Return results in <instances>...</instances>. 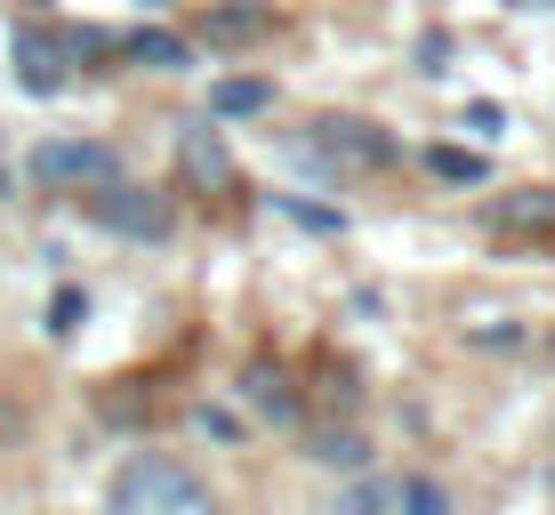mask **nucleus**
Listing matches in <instances>:
<instances>
[{
    "mask_svg": "<svg viewBox=\"0 0 555 515\" xmlns=\"http://www.w3.org/2000/svg\"><path fill=\"white\" fill-rule=\"evenodd\" d=\"M105 515H218V500H209V484H202V475H185L178 460L138 451V460L113 475Z\"/></svg>",
    "mask_w": 555,
    "mask_h": 515,
    "instance_id": "obj_1",
    "label": "nucleus"
},
{
    "mask_svg": "<svg viewBox=\"0 0 555 515\" xmlns=\"http://www.w3.org/2000/svg\"><path fill=\"white\" fill-rule=\"evenodd\" d=\"M33 185H49V194H105V185H121V154L98 138H49V145H33Z\"/></svg>",
    "mask_w": 555,
    "mask_h": 515,
    "instance_id": "obj_2",
    "label": "nucleus"
},
{
    "mask_svg": "<svg viewBox=\"0 0 555 515\" xmlns=\"http://www.w3.org/2000/svg\"><path fill=\"white\" fill-rule=\"evenodd\" d=\"M89 218H98L105 234L162 242L169 234V194H153V185H105V194H89Z\"/></svg>",
    "mask_w": 555,
    "mask_h": 515,
    "instance_id": "obj_3",
    "label": "nucleus"
},
{
    "mask_svg": "<svg viewBox=\"0 0 555 515\" xmlns=\"http://www.w3.org/2000/svg\"><path fill=\"white\" fill-rule=\"evenodd\" d=\"M9 56H16V81H25L33 98H56V89L73 81V49H65V33H41V25H16V41H9Z\"/></svg>",
    "mask_w": 555,
    "mask_h": 515,
    "instance_id": "obj_4",
    "label": "nucleus"
},
{
    "mask_svg": "<svg viewBox=\"0 0 555 515\" xmlns=\"http://www.w3.org/2000/svg\"><path fill=\"white\" fill-rule=\"evenodd\" d=\"M314 145L331 162H347V169H387L395 162V138L378 121H354V113H331V121H314Z\"/></svg>",
    "mask_w": 555,
    "mask_h": 515,
    "instance_id": "obj_5",
    "label": "nucleus"
},
{
    "mask_svg": "<svg viewBox=\"0 0 555 515\" xmlns=\"http://www.w3.org/2000/svg\"><path fill=\"white\" fill-rule=\"evenodd\" d=\"M178 162H185V178H194L202 194H225V185H234V162H225V138H218L209 121L178 129Z\"/></svg>",
    "mask_w": 555,
    "mask_h": 515,
    "instance_id": "obj_6",
    "label": "nucleus"
},
{
    "mask_svg": "<svg viewBox=\"0 0 555 515\" xmlns=\"http://www.w3.org/2000/svg\"><path fill=\"white\" fill-rule=\"evenodd\" d=\"M491 234H555V185L500 194V202H491Z\"/></svg>",
    "mask_w": 555,
    "mask_h": 515,
    "instance_id": "obj_7",
    "label": "nucleus"
},
{
    "mask_svg": "<svg viewBox=\"0 0 555 515\" xmlns=\"http://www.w3.org/2000/svg\"><path fill=\"white\" fill-rule=\"evenodd\" d=\"M266 105H274V81H258V73H225V81L209 89V113H218V121H250Z\"/></svg>",
    "mask_w": 555,
    "mask_h": 515,
    "instance_id": "obj_8",
    "label": "nucleus"
},
{
    "mask_svg": "<svg viewBox=\"0 0 555 515\" xmlns=\"http://www.w3.org/2000/svg\"><path fill=\"white\" fill-rule=\"evenodd\" d=\"M121 56H138V65H153V73H178L185 65V41H178V33H162V25H145V33H129V41H121Z\"/></svg>",
    "mask_w": 555,
    "mask_h": 515,
    "instance_id": "obj_9",
    "label": "nucleus"
},
{
    "mask_svg": "<svg viewBox=\"0 0 555 515\" xmlns=\"http://www.w3.org/2000/svg\"><path fill=\"white\" fill-rule=\"evenodd\" d=\"M209 41H218V49H234V41H258V33H266V9H209Z\"/></svg>",
    "mask_w": 555,
    "mask_h": 515,
    "instance_id": "obj_10",
    "label": "nucleus"
},
{
    "mask_svg": "<svg viewBox=\"0 0 555 515\" xmlns=\"http://www.w3.org/2000/svg\"><path fill=\"white\" fill-rule=\"evenodd\" d=\"M427 169H435V178H451V185H483L491 178L483 154H467V145H427Z\"/></svg>",
    "mask_w": 555,
    "mask_h": 515,
    "instance_id": "obj_11",
    "label": "nucleus"
},
{
    "mask_svg": "<svg viewBox=\"0 0 555 515\" xmlns=\"http://www.w3.org/2000/svg\"><path fill=\"white\" fill-rule=\"evenodd\" d=\"M314 460H322V467H362V460H371V443H362L354 427H322V435H314Z\"/></svg>",
    "mask_w": 555,
    "mask_h": 515,
    "instance_id": "obj_12",
    "label": "nucleus"
},
{
    "mask_svg": "<svg viewBox=\"0 0 555 515\" xmlns=\"http://www.w3.org/2000/svg\"><path fill=\"white\" fill-rule=\"evenodd\" d=\"M274 209L291 226H306V234H347V218H338V209H322V202H306V194H274Z\"/></svg>",
    "mask_w": 555,
    "mask_h": 515,
    "instance_id": "obj_13",
    "label": "nucleus"
},
{
    "mask_svg": "<svg viewBox=\"0 0 555 515\" xmlns=\"http://www.w3.org/2000/svg\"><path fill=\"white\" fill-rule=\"evenodd\" d=\"M250 403H258L266 419H298V403H291V387H282L274 362H258V371H250Z\"/></svg>",
    "mask_w": 555,
    "mask_h": 515,
    "instance_id": "obj_14",
    "label": "nucleus"
},
{
    "mask_svg": "<svg viewBox=\"0 0 555 515\" xmlns=\"http://www.w3.org/2000/svg\"><path fill=\"white\" fill-rule=\"evenodd\" d=\"M395 507H403V515H451V491L435 484V475H411V484L395 491Z\"/></svg>",
    "mask_w": 555,
    "mask_h": 515,
    "instance_id": "obj_15",
    "label": "nucleus"
},
{
    "mask_svg": "<svg viewBox=\"0 0 555 515\" xmlns=\"http://www.w3.org/2000/svg\"><path fill=\"white\" fill-rule=\"evenodd\" d=\"M81 314H89V298H81V291H56V307H49V331H56V338H73V331H81Z\"/></svg>",
    "mask_w": 555,
    "mask_h": 515,
    "instance_id": "obj_16",
    "label": "nucleus"
},
{
    "mask_svg": "<svg viewBox=\"0 0 555 515\" xmlns=\"http://www.w3.org/2000/svg\"><path fill=\"white\" fill-rule=\"evenodd\" d=\"M467 129H475V138H500V129H507V113L491 105V98H475V105H467Z\"/></svg>",
    "mask_w": 555,
    "mask_h": 515,
    "instance_id": "obj_17",
    "label": "nucleus"
},
{
    "mask_svg": "<svg viewBox=\"0 0 555 515\" xmlns=\"http://www.w3.org/2000/svg\"><path fill=\"white\" fill-rule=\"evenodd\" d=\"M451 65V41L443 33H427V41H418V73H443Z\"/></svg>",
    "mask_w": 555,
    "mask_h": 515,
    "instance_id": "obj_18",
    "label": "nucleus"
},
{
    "mask_svg": "<svg viewBox=\"0 0 555 515\" xmlns=\"http://www.w3.org/2000/svg\"><path fill=\"white\" fill-rule=\"evenodd\" d=\"M475 347H524V331H515V322H483V331H475Z\"/></svg>",
    "mask_w": 555,
    "mask_h": 515,
    "instance_id": "obj_19",
    "label": "nucleus"
},
{
    "mask_svg": "<svg viewBox=\"0 0 555 515\" xmlns=\"http://www.w3.org/2000/svg\"><path fill=\"white\" fill-rule=\"evenodd\" d=\"M347 515H387V491H378V484H371V491H354Z\"/></svg>",
    "mask_w": 555,
    "mask_h": 515,
    "instance_id": "obj_20",
    "label": "nucleus"
},
{
    "mask_svg": "<svg viewBox=\"0 0 555 515\" xmlns=\"http://www.w3.org/2000/svg\"><path fill=\"white\" fill-rule=\"evenodd\" d=\"M0 194H9V169H0Z\"/></svg>",
    "mask_w": 555,
    "mask_h": 515,
    "instance_id": "obj_21",
    "label": "nucleus"
},
{
    "mask_svg": "<svg viewBox=\"0 0 555 515\" xmlns=\"http://www.w3.org/2000/svg\"><path fill=\"white\" fill-rule=\"evenodd\" d=\"M153 9H162V0H153Z\"/></svg>",
    "mask_w": 555,
    "mask_h": 515,
    "instance_id": "obj_22",
    "label": "nucleus"
}]
</instances>
